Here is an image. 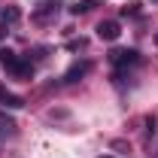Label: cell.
Returning <instances> with one entry per match:
<instances>
[{
	"label": "cell",
	"mask_w": 158,
	"mask_h": 158,
	"mask_svg": "<svg viewBox=\"0 0 158 158\" xmlns=\"http://www.w3.org/2000/svg\"><path fill=\"white\" fill-rule=\"evenodd\" d=\"M0 64H3V70H6V73H12L15 79H27L31 73H34L31 61H24L21 55L9 52V49H3V52H0Z\"/></svg>",
	"instance_id": "cell-1"
},
{
	"label": "cell",
	"mask_w": 158,
	"mask_h": 158,
	"mask_svg": "<svg viewBox=\"0 0 158 158\" xmlns=\"http://www.w3.org/2000/svg\"><path fill=\"white\" fill-rule=\"evenodd\" d=\"M110 61L116 67H131V64H140V52L137 49H113L110 52Z\"/></svg>",
	"instance_id": "cell-2"
},
{
	"label": "cell",
	"mask_w": 158,
	"mask_h": 158,
	"mask_svg": "<svg viewBox=\"0 0 158 158\" xmlns=\"http://www.w3.org/2000/svg\"><path fill=\"white\" fill-rule=\"evenodd\" d=\"M118 34H122V24H118V21H113V19H106V21H100V24H98V37L106 40V43L118 40Z\"/></svg>",
	"instance_id": "cell-3"
},
{
	"label": "cell",
	"mask_w": 158,
	"mask_h": 158,
	"mask_svg": "<svg viewBox=\"0 0 158 158\" xmlns=\"http://www.w3.org/2000/svg\"><path fill=\"white\" fill-rule=\"evenodd\" d=\"M88 67H91L88 61H79V64H73V67H70V70L64 73V82H79V79L88 73Z\"/></svg>",
	"instance_id": "cell-4"
},
{
	"label": "cell",
	"mask_w": 158,
	"mask_h": 158,
	"mask_svg": "<svg viewBox=\"0 0 158 158\" xmlns=\"http://www.w3.org/2000/svg\"><path fill=\"white\" fill-rule=\"evenodd\" d=\"M0 103H3V106H9V110H19L24 100L15 98V94H12V91H6V88H0Z\"/></svg>",
	"instance_id": "cell-5"
},
{
	"label": "cell",
	"mask_w": 158,
	"mask_h": 158,
	"mask_svg": "<svg viewBox=\"0 0 158 158\" xmlns=\"http://www.w3.org/2000/svg\"><path fill=\"white\" fill-rule=\"evenodd\" d=\"M94 6H98L94 0H79V3H73V6H70V12H73V15H85V12H91Z\"/></svg>",
	"instance_id": "cell-6"
},
{
	"label": "cell",
	"mask_w": 158,
	"mask_h": 158,
	"mask_svg": "<svg viewBox=\"0 0 158 158\" xmlns=\"http://www.w3.org/2000/svg\"><path fill=\"white\" fill-rule=\"evenodd\" d=\"M52 12H58V6H55V3H46L43 9H37V12H34V19H37V21H46Z\"/></svg>",
	"instance_id": "cell-7"
},
{
	"label": "cell",
	"mask_w": 158,
	"mask_h": 158,
	"mask_svg": "<svg viewBox=\"0 0 158 158\" xmlns=\"http://www.w3.org/2000/svg\"><path fill=\"white\" fill-rule=\"evenodd\" d=\"M19 9H15V6H9V9H3V21H19Z\"/></svg>",
	"instance_id": "cell-8"
},
{
	"label": "cell",
	"mask_w": 158,
	"mask_h": 158,
	"mask_svg": "<svg viewBox=\"0 0 158 158\" xmlns=\"http://www.w3.org/2000/svg\"><path fill=\"white\" fill-rule=\"evenodd\" d=\"M122 12H125V15H137V12H140V3H128V6H122Z\"/></svg>",
	"instance_id": "cell-9"
},
{
	"label": "cell",
	"mask_w": 158,
	"mask_h": 158,
	"mask_svg": "<svg viewBox=\"0 0 158 158\" xmlns=\"http://www.w3.org/2000/svg\"><path fill=\"white\" fill-rule=\"evenodd\" d=\"M155 43H158V37H155Z\"/></svg>",
	"instance_id": "cell-10"
}]
</instances>
